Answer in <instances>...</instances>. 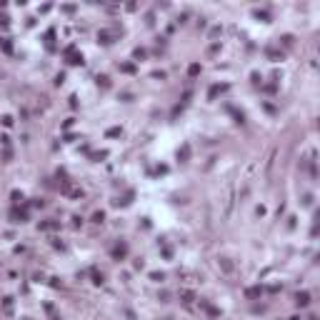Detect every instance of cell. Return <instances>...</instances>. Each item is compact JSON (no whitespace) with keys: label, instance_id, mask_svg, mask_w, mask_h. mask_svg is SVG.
Here are the masks:
<instances>
[{"label":"cell","instance_id":"cell-1","mask_svg":"<svg viewBox=\"0 0 320 320\" xmlns=\"http://www.w3.org/2000/svg\"><path fill=\"white\" fill-rule=\"evenodd\" d=\"M308 300H310L308 293H300V295H298V305H308Z\"/></svg>","mask_w":320,"mask_h":320}]
</instances>
